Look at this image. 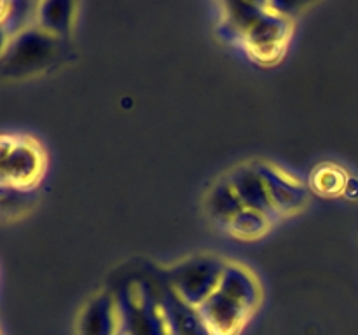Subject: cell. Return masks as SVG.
<instances>
[{"label":"cell","mask_w":358,"mask_h":335,"mask_svg":"<svg viewBox=\"0 0 358 335\" xmlns=\"http://www.w3.org/2000/svg\"><path fill=\"white\" fill-rule=\"evenodd\" d=\"M9 38H10V35L7 34L6 27H3V24L0 23V56H2V52H3V49H6V45H7V42H9Z\"/></svg>","instance_id":"52a82bcc"},{"label":"cell","mask_w":358,"mask_h":335,"mask_svg":"<svg viewBox=\"0 0 358 335\" xmlns=\"http://www.w3.org/2000/svg\"><path fill=\"white\" fill-rule=\"evenodd\" d=\"M51 37L44 28H24L23 31L9 38L2 56L0 72L24 73L35 72L51 58Z\"/></svg>","instance_id":"3957f363"},{"label":"cell","mask_w":358,"mask_h":335,"mask_svg":"<svg viewBox=\"0 0 358 335\" xmlns=\"http://www.w3.org/2000/svg\"><path fill=\"white\" fill-rule=\"evenodd\" d=\"M269 223H271L269 216L264 213L252 208H243L229 220L227 229L241 239H257L262 234H266Z\"/></svg>","instance_id":"5b68a950"},{"label":"cell","mask_w":358,"mask_h":335,"mask_svg":"<svg viewBox=\"0 0 358 335\" xmlns=\"http://www.w3.org/2000/svg\"><path fill=\"white\" fill-rule=\"evenodd\" d=\"M254 281L236 274V269L222 272L219 288L199 309L201 323L208 335H236L257 304Z\"/></svg>","instance_id":"6da1fadb"},{"label":"cell","mask_w":358,"mask_h":335,"mask_svg":"<svg viewBox=\"0 0 358 335\" xmlns=\"http://www.w3.org/2000/svg\"><path fill=\"white\" fill-rule=\"evenodd\" d=\"M3 184V181H2V177H0V185H2Z\"/></svg>","instance_id":"ba28073f"},{"label":"cell","mask_w":358,"mask_h":335,"mask_svg":"<svg viewBox=\"0 0 358 335\" xmlns=\"http://www.w3.org/2000/svg\"><path fill=\"white\" fill-rule=\"evenodd\" d=\"M231 30L241 35L248 54L259 61H275L282 56L290 37L289 20L278 13H261V6H231Z\"/></svg>","instance_id":"7a4b0ae2"},{"label":"cell","mask_w":358,"mask_h":335,"mask_svg":"<svg viewBox=\"0 0 358 335\" xmlns=\"http://www.w3.org/2000/svg\"><path fill=\"white\" fill-rule=\"evenodd\" d=\"M311 181H313V187L318 192H324V194H338V192L345 191L348 178L345 177V173L338 166H324L315 171Z\"/></svg>","instance_id":"8992f818"},{"label":"cell","mask_w":358,"mask_h":335,"mask_svg":"<svg viewBox=\"0 0 358 335\" xmlns=\"http://www.w3.org/2000/svg\"><path fill=\"white\" fill-rule=\"evenodd\" d=\"M44 154L30 138H14L7 156L0 161V177L7 185L28 188L41 178Z\"/></svg>","instance_id":"277c9868"}]
</instances>
